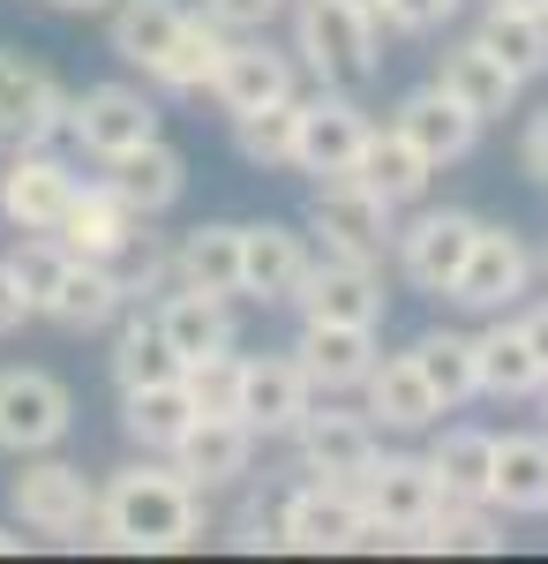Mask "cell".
I'll return each instance as SVG.
<instances>
[{"label": "cell", "mask_w": 548, "mask_h": 564, "mask_svg": "<svg viewBox=\"0 0 548 564\" xmlns=\"http://www.w3.org/2000/svg\"><path fill=\"white\" fill-rule=\"evenodd\" d=\"M204 489L180 475V467H158V452H143L135 467L98 489V512H90V542L98 550H128V557H173V550H196L204 542Z\"/></svg>", "instance_id": "1"}, {"label": "cell", "mask_w": 548, "mask_h": 564, "mask_svg": "<svg viewBox=\"0 0 548 564\" xmlns=\"http://www.w3.org/2000/svg\"><path fill=\"white\" fill-rule=\"evenodd\" d=\"M294 68L324 90H353L383 68V15L353 0H294Z\"/></svg>", "instance_id": "2"}, {"label": "cell", "mask_w": 548, "mask_h": 564, "mask_svg": "<svg viewBox=\"0 0 548 564\" xmlns=\"http://www.w3.org/2000/svg\"><path fill=\"white\" fill-rule=\"evenodd\" d=\"M8 512L31 534H53V542H90V512H98V489H90L84 467L53 459V452H31L15 475H8Z\"/></svg>", "instance_id": "3"}, {"label": "cell", "mask_w": 548, "mask_h": 564, "mask_svg": "<svg viewBox=\"0 0 548 564\" xmlns=\"http://www.w3.org/2000/svg\"><path fill=\"white\" fill-rule=\"evenodd\" d=\"M308 234H324L331 257L383 263L391 257V234H398V204H383L369 181L331 174V181H316V196H308Z\"/></svg>", "instance_id": "4"}, {"label": "cell", "mask_w": 548, "mask_h": 564, "mask_svg": "<svg viewBox=\"0 0 548 564\" xmlns=\"http://www.w3.org/2000/svg\"><path fill=\"white\" fill-rule=\"evenodd\" d=\"M278 527H286V550H308V557H346L361 550V527H369V505L353 481H316L300 475L286 497H278Z\"/></svg>", "instance_id": "5"}, {"label": "cell", "mask_w": 548, "mask_h": 564, "mask_svg": "<svg viewBox=\"0 0 548 564\" xmlns=\"http://www.w3.org/2000/svg\"><path fill=\"white\" fill-rule=\"evenodd\" d=\"M76 430V399L53 369H0V452L31 459Z\"/></svg>", "instance_id": "6"}, {"label": "cell", "mask_w": 548, "mask_h": 564, "mask_svg": "<svg viewBox=\"0 0 548 564\" xmlns=\"http://www.w3.org/2000/svg\"><path fill=\"white\" fill-rule=\"evenodd\" d=\"M68 135L98 166H113V159L143 151L158 135V106H151V90H135V84H84L68 98Z\"/></svg>", "instance_id": "7"}, {"label": "cell", "mask_w": 548, "mask_h": 564, "mask_svg": "<svg viewBox=\"0 0 548 564\" xmlns=\"http://www.w3.org/2000/svg\"><path fill=\"white\" fill-rule=\"evenodd\" d=\"M68 98L76 90H61L53 68L0 45V151H39L53 135H68Z\"/></svg>", "instance_id": "8"}, {"label": "cell", "mask_w": 548, "mask_h": 564, "mask_svg": "<svg viewBox=\"0 0 548 564\" xmlns=\"http://www.w3.org/2000/svg\"><path fill=\"white\" fill-rule=\"evenodd\" d=\"M526 286H534V249L511 226H489L481 218V234H473V249H465V263H459V279H451L443 302L473 308V316H504Z\"/></svg>", "instance_id": "9"}, {"label": "cell", "mask_w": 548, "mask_h": 564, "mask_svg": "<svg viewBox=\"0 0 548 564\" xmlns=\"http://www.w3.org/2000/svg\"><path fill=\"white\" fill-rule=\"evenodd\" d=\"M294 308L308 316V324H383V308H391V294H383V271L361 257H308V271H300L294 286Z\"/></svg>", "instance_id": "10"}, {"label": "cell", "mask_w": 548, "mask_h": 564, "mask_svg": "<svg viewBox=\"0 0 548 564\" xmlns=\"http://www.w3.org/2000/svg\"><path fill=\"white\" fill-rule=\"evenodd\" d=\"M473 234H481V218L459 212V204H443V212H414L398 234H391V257H398V271H406V286H421V294H451V279H459Z\"/></svg>", "instance_id": "11"}, {"label": "cell", "mask_w": 548, "mask_h": 564, "mask_svg": "<svg viewBox=\"0 0 548 564\" xmlns=\"http://www.w3.org/2000/svg\"><path fill=\"white\" fill-rule=\"evenodd\" d=\"M369 113L346 98V90H316L300 98V129H294V174L308 181H331V174H353L361 143H369Z\"/></svg>", "instance_id": "12"}, {"label": "cell", "mask_w": 548, "mask_h": 564, "mask_svg": "<svg viewBox=\"0 0 548 564\" xmlns=\"http://www.w3.org/2000/svg\"><path fill=\"white\" fill-rule=\"evenodd\" d=\"M294 452H300V475L316 481H353L361 489V475L376 467V422L369 414H346V406H308L294 430Z\"/></svg>", "instance_id": "13"}, {"label": "cell", "mask_w": 548, "mask_h": 564, "mask_svg": "<svg viewBox=\"0 0 548 564\" xmlns=\"http://www.w3.org/2000/svg\"><path fill=\"white\" fill-rule=\"evenodd\" d=\"M76 166H61L53 151H8V174H0V218L15 226V234H53L68 204H76Z\"/></svg>", "instance_id": "14"}, {"label": "cell", "mask_w": 548, "mask_h": 564, "mask_svg": "<svg viewBox=\"0 0 548 564\" xmlns=\"http://www.w3.org/2000/svg\"><path fill=\"white\" fill-rule=\"evenodd\" d=\"M143 226H151V218L135 212V204H128L113 181H84V188H76V204H68V218H61L53 234H61V249H68V257L113 263L128 241L143 234Z\"/></svg>", "instance_id": "15"}, {"label": "cell", "mask_w": 548, "mask_h": 564, "mask_svg": "<svg viewBox=\"0 0 548 564\" xmlns=\"http://www.w3.org/2000/svg\"><path fill=\"white\" fill-rule=\"evenodd\" d=\"M173 467L196 481L204 497H211V489H233V481L255 467V430L241 414H196V422L180 430V444H173Z\"/></svg>", "instance_id": "16"}, {"label": "cell", "mask_w": 548, "mask_h": 564, "mask_svg": "<svg viewBox=\"0 0 548 564\" xmlns=\"http://www.w3.org/2000/svg\"><path fill=\"white\" fill-rule=\"evenodd\" d=\"M308 406H316V384L300 377L294 354H263V361L241 354V422L255 436H294Z\"/></svg>", "instance_id": "17"}, {"label": "cell", "mask_w": 548, "mask_h": 564, "mask_svg": "<svg viewBox=\"0 0 548 564\" xmlns=\"http://www.w3.org/2000/svg\"><path fill=\"white\" fill-rule=\"evenodd\" d=\"M300 377L338 399V391H361V377L376 369V324H308L300 316V339H294Z\"/></svg>", "instance_id": "18"}, {"label": "cell", "mask_w": 548, "mask_h": 564, "mask_svg": "<svg viewBox=\"0 0 548 564\" xmlns=\"http://www.w3.org/2000/svg\"><path fill=\"white\" fill-rule=\"evenodd\" d=\"M391 129L406 135V143L421 151L428 166H459L465 151L481 143V121H473V113H465V106H459V98H451L443 84L406 90V98H398V113H391Z\"/></svg>", "instance_id": "19"}, {"label": "cell", "mask_w": 548, "mask_h": 564, "mask_svg": "<svg viewBox=\"0 0 548 564\" xmlns=\"http://www.w3.org/2000/svg\"><path fill=\"white\" fill-rule=\"evenodd\" d=\"M361 505H369V520L383 527H421L436 520V505H443V481L428 467V452H376V467L361 475Z\"/></svg>", "instance_id": "20"}, {"label": "cell", "mask_w": 548, "mask_h": 564, "mask_svg": "<svg viewBox=\"0 0 548 564\" xmlns=\"http://www.w3.org/2000/svg\"><path fill=\"white\" fill-rule=\"evenodd\" d=\"M211 98L241 121V113H263V106H278V98H294V53H278V45L249 31V39H233L226 53V68H218Z\"/></svg>", "instance_id": "21"}, {"label": "cell", "mask_w": 548, "mask_h": 564, "mask_svg": "<svg viewBox=\"0 0 548 564\" xmlns=\"http://www.w3.org/2000/svg\"><path fill=\"white\" fill-rule=\"evenodd\" d=\"M226 53H233V31L226 23H211L204 8H188V23L173 31V45L143 68L158 90H173V98H196V90L218 84V68H226Z\"/></svg>", "instance_id": "22"}, {"label": "cell", "mask_w": 548, "mask_h": 564, "mask_svg": "<svg viewBox=\"0 0 548 564\" xmlns=\"http://www.w3.org/2000/svg\"><path fill=\"white\" fill-rule=\"evenodd\" d=\"M361 391H369V422L376 430H436L443 422V399L428 391V377L414 369V354H376V369L361 377Z\"/></svg>", "instance_id": "23"}, {"label": "cell", "mask_w": 548, "mask_h": 564, "mask_svg": "<svg viewBox=\"0 0 548 564\" xmlns=\"http://www.w3.org/2000/svg\"><path fill=\"white\" fill-rule=\"evenodd\" d=\"M300 271H308V249H300L294 226L263 218V226H241V294L249 302H294Z\"/></svg>", "instance_id": "24"}, {"label": "cell", "mask_w": 548, "mask_h": 564, "mask_svg": "<svg viewBox=\"0 0 548 564\" xmlns=\"http://www.w3.org/2000/svg\"><path fill=\"white\" fill-rule=\"evenodd\" d=\"M151 316H158V332H166V347L180 354V361H196V354L233 347V302H226V294L166 286V294L151 302Z\"/></svg>", "instance_id": "25"}, {"label": "cell", "mask_w": 548, "mask_h": 564, "mask_svg": "<svg viewBox=\"0 0 548 564\" xmlns=\"http://www.w3.org/2000/svg\"><path fill=\"white\" fill-rule=\"evenodd\" d=\"M436 84L451 90L473 121H496V113H511V106H518V76H511V68L481 39L451 45V53H443V68H436Z\"/></svg>", "instance_id": "26"}, {"label": "cell", "mask_w": 548, "mask_h": 564, "mask_svg": "<svg viewBox=\"0 0 548 564\" xmlns=\"http://www.w3.org/2000/svg\"><path fill=\"white\" fill-rule=\"evenodd\" d=\"M173 286H196V294H241V226H188L180 241H173Z\"/></svg>", "instance_id": "27"}, {"label": "cell", "mask_w": 548, "mask_h": 564, "mask_svg": "<svg viewBox=\"0 0 548 564\" xmlns=\"http://www.w3.org/2000/svg\"><path fill=\"white\" fill-rule=\"evenodd\" d=\"M39 316H53L61 332H106L113 316H128V294H121V279H113V263L76 257L61 271V286H53V302H45Z\"/></svg>", "instance_id": "28"}, {"label": "cell", "mask_w": 548, "mask_h": 564, "mask_svg": "<svg viewBox=\"0 0 548 564\" xmlns=\"http://www.w3.org/2000/svg\"><path fill=\"white\" fill-rule=\"evenodd\" d=\"M489 505H496V512H518V520L548 512V430L541 436H496Z\"/></svg>", "instance_id": "29"}, {"label": "cell", "mask_w": 548, "mask_h": 564, "mask_svg": "<svg viewBox=\"0 0 548 564\" xmlns=\"http://www.w3.org/2000/svg\"><path fill=\"white\" fill-rule=\"evenodd\" d=\"M473 384L489 399H534L548 384V369L534 361L518 324H489V332H473Z\"/></svg>", "instance_id": "30"}, {"label": "cell", "mask_w": 548, "mask_h": 564, "mask_svg": "<svg viewBox=\"0 0 548 564\" xmlns=\"http://www.w3.org/2000/svg\"><path fill=\"white\" fill-rule=\"evenodd\" d=\"M196 422V399L180 391V377L173 384H135L121 391V436L135 444V452H158V459H173V444H180V430Z\"/></svg>", "instance_id": "31"}, {"label": "cell", "mask_w": 548, "mask_h": 564, "mask_svg": "<svg viewBox=\"0 0 548 564\" xmlns=\"http://www.w3.org/2000/svg\"><path fill=\"white\" fill-rule=\"evenodd\" d=\"M106 181H113V188H121L143 218H158V212H173V204H180V188H188V159L173 151L166 135H151L143 151L113 159V174H106Z\"/></svg>", "instance_id": "32"}, {"label": "cell", "mask_w": 548, "mask_h": 564, "mask_svg": "<svg viewBox=\"0 0 548 564\" xmlns=\"http://www.w3.org/2000/svg\"><path fill=\"white\" fill-rule=\"evenodd\" d=\"M353 181H369L383 204H421L428 181H436V166H428V159L398 129H369L361 159H353Z\"/></svg>", "instance_id": "33"}, {"label": "cell", "mask_w": 548, "mask_h": 564, "mask_svg": "<svg viewBox=\"0 0 548 564\" xmlns=\"http://www.w3.org/2000/svg\"><path fill=\"white\" fill-rule=\"evenodd\" d=\"M180 23H188L180 0H113V8H106V39H113V53H121L128 68H151L173 45Z\"/></svg>", "instance_id": "34"}, {"label": "cell", "mask_w": 548, "mask_h": 564, "mask_svg": "<svg viewBox=\"0 0 548 564\" xmlns=\"http://www.w3.org/2000/svg\"><path fill=\"white\" fill-rule=\"evenodd\" d=\"M473 39L489 45L518 84H534V76L548 68V8H489Z\"/></svg>", "instance_id": "35"}, {"label": "cell", "mask_w": 548, "mask_h": 564, "mask_svg": "<svg viewBox=\"0 0 548 564\" xmlns=\"http://www.w3.org/2000/svg\"><path fill=\"white\" fill-rule=\"evenodd\" d=\"M504 550V527L489 497H443L436 520H428V557H496Z\"/></svg>", "instance_id": "36"}, {"label": "cell", "mask_w": 548, "mask_h": 564, "mask_svg": "<svg viewBox=\"0 0 548 564\" xmlns=\"http://www.w3.org/2000/svg\"><path fill=\"white\" fill-rule=\"evenodd\" d=\"M180 377V354L166 347V332H158V316L135 302V316L121 324V339H113V384L135 391V384H173Z\"/></svg>", "instance_id": "37"}, {"label": "cell", "mask_w": 548, "mask_h": 564, "mask_svg": "<svg viewBox=\"0 0 548 564\" xmlns=\"http://www.w3.org/2000/svg\"><path fill=\"white\" fill-rule=\"evenodd\" d=\"M406 354H414V369L428 377V391L443 399V414L465 406V399L481 391V384H473V332H421Z\"/></svg>", "instance_id": "38"}, {"label": "cell", "mask_w": 548, "mask_h": 564, "mask_svg": "<svg viewBox=\"0 0 548 564\" xmlns=\"http://www.w3.org/2000/svg\"><path fill=\"white\" fill-rule=\"evenodd\" d=\"M428 467L443 481V497H489V467H496V436L489 430H443L428 444Z\"/></svg>", "instance_id": "39"}, {"label": "cell", "mask_w": 548, "mask_h": 564, "mask_svg": "<svg viewBox=\"0 0 548 564\" xmlns=\"http://www.w3.org/2000/svg\"><path fill=\"white\" fill-rule=\"evenodd\" d=\"M294 129H300V98H278V106H263V113H241V121H233V143H241L249 166L278 174V166H294Z\"/></svg>", "instance_id": "40"}, {"label": "cell", "mask_w": 548, "mask_h": 564, "mask_svg": "<svg viewBox=\"0 0 548 564\" xmlns=\"http://www.w3.org/2000/svg\"><path fill=\"white\" fill-rule=\"evenodd\" d=\"M180 391L196 399V414H241V354L218 347V354L180 361Z\"/></svg>", "instance_id": "41"}, {"label": "cell", "mask_w": 548, "mask_h": 564, "mask_svg": "<svg viewBox=\"0 0 548 564\" xmlns=\"http://www.w3.org/2000/svg\"><path fill=\"white\" fill-rule=\"evenodd\" d=\"M113 279H121L128 308H135V302H158V294L173 286V249L158 241V234H135L121 257H113Z\"/></svg>", "instance_id": "42"}, {"label": "cell", "mask_w": 548, "mask_h": 564, "mask_svg": "<svg viewBox=\"0 0 548 564\" xmlns=\"http://www.w3.org/2000/svg\"><path fill=\"white\" fill-rule=\"evenodd\" d=\"M15 279H23V294H31V308L53 302V286H61V271H68V249H61V234H15Z\"/></svg>", "instance_id": "43"}, {"label": "cell", "mask_w": 548, "mask_h": 564, "mask_svg": "<svg viewBox=\"0 0 548 564\" xmlns=\"http://www.w3.org/2000/svg\"><path fill=\"white\" fill-rule=\"evenodd\" d=\"M465 0H383V31H398V39H428V31H443L451 15H459Z\"/></svg>", "instance_id": "44"}, {"label": "cell", "mask_w": 548, "mask_h": 564, "mask_svg": "<svg viewBox=\"0 0 548 564\" xmlns=\"http://www.w3.org/2000/svg\"><path fill=\"white\" fill-rule=\"evenodd\" d=\"M204 15L226 23L233 39H249V31H271V23L286 15V0H204Z\"/></svg>", "instance_id": "45"}, {"label": "cell", "mask_w": 548, "mask_h": 564, "mask_svg": "<svg viewBox=\"0 0 548 564\" xmlns=\"http://www.w3.org/2000/svg\"><path fill=\"white\" fill-rule=\"evenodd\" d=\"M233 550H286L278 505H241V512H233Z\"/></svg>", "instance_id": "46"}, {"label": "cell", "mask_w": 548, "mask_h": 564, "mask_svg": "<svg viewBox=\"0 0 548 564\" xmlns=\"http://www.w3.org/2000/svg\"><path fill=\"white\" fill-rule=\"evenodd\" d=\"M31 316H39V308H31V294H23V279H15V263L0 257V339H8V332H23Z\"/></svg>", "instance_id": "47"}, {"label": "cell", "mask_w": 548, "mask_h": 564, "mask_svg": "<svg viewBox=\"0 0 548 564\" xmlns=\"http://www.w3.org/2000/svg\"><path fill=\"white\" fill-rule=\"evenodd\" d=\"M518 159H526V174L534 181H548V106L526 121V143H518Z\"/></svg>", "instance_id": "48"}, {"label": "cell", "mask_w": 548, "mask_h": 564, "mask_svg": "<svg viewBox=\"0 0 548 564\" xmlns=\"http://www.w3.org/2000/svg\"><path fill=\"white\" fill-rule=\"evenodd\" d=\"M518 332H526V347H534V361L548 369V302H541V308H526V316H518Z\"/></svg>", "instance_id": "49"}, {"label": "cell", "mask_w": 548, "mask_h": 564, "mask_svg": "<svg viewBox=\"0 0 548 564\" xmlns=\"http://www.w3.org/2000/svg\"><path fill=\"white\" fill-rule=\"evenodd\" d=\"M45 8H61V15H106L113 0H45Z\"/></svg>", "instance_id": "50"}, {"label": "cell", "mask_w": 548, "mask_h": 564, "mask_svg": "<svg viewBox=\"0 0 548 564\" xmlns=\"http://www.w3.org/2000/svg\"><path fill=\"white\" fill-rule=\"evenodd\" d=\"M15 550H23V534H8V527H0V557H15Z\"/></svg>", "instance_id": "51"}, {"label": "cell", "mask_w": 548, "mask_h": 564, "mask_svg": "<svg viewBox=\"0 0 548 564\" xmlns=\"http://www.w3.org/2000/svg\"><path fill=\"white\" fill-rule=\"evenodd\" d=\"M489 8H541V0H489Z\"/></svg>", "instance_id": "52"}, {"label": "cell", "mask_w": 548, "mask_h": 564, "mask_svg": "<svg viewBox=\"0 0 548 564\" xmlns=\"http://www.w3.org/2000/svg\"><path fill=\"white\" fill-rule=\"evenodd\" d=\"M534 271H541V279H548V241H541V257H534Z\"/></svg>", "instance_id": "53"}, {"label": "cell", "mask_w": 548, "mask_h": 564, "mask_svg": "<svg viewBox=\"0 0 548 564\" xmlns=\"http://www.w3.org/2000/svg\"><path fill=\"white\" fill-rule=\"evenodd\" d=\"M353 8H369V15H376V8H383V0H353Z\"/></svg>", "instance_id": "54"}, {"label": "cell", "mask_w": 548, "mask_h": 564, "mask_svg": "<svg viewBox=\"0 0 548 564\" xmlns=\"http://www.w3.org/2000/svg\"><path fill=\"white\" fill-rule=\"evenodd\" d=\"M541 399H548V384H541Z\"/></svg>", "instance_id": "55"}, {"label": "cell", "mask_w": 548, "mask_h": 564, "mask_svg": "<svg viewBox=\"0 0 548 564\" xmlns=\"http://www.w3.org/2000/svg\"><path fill=\"white\" fill-rule=\"evenodd\" d=\"M541 8H548V0H541Z\"/></svg>", "instance_id": "56"}]
</instances>
